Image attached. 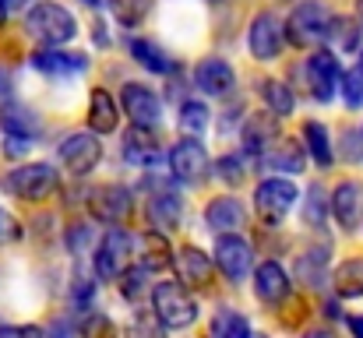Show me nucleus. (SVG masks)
<instances>
[{
  "instance_id": "nucleus-1",
  "label": "nucleus",
  "mask_w": 363,
  "mask_h": 338,
  "mask_svg": "<svg viewBox=\"0 0 363 338\" xmlns=\"http://www.w3.org/2000/svg\"><path fill=\"white\" fill-rule=\"evenodd\" d=\"M25 28H28V35L39 39L43 46H64V43H71V39L78 35L74 14H71L67 7L53 4V0L35 4V7L28 11V18H25Z\"/></svg>"
},
{
  "instance_id": "nucleus-2",
  "label": "nucleus",
  "mask_w": 363,
  "mask_h": 338,
  "mask_svg": "<svg viewBox=\"0 0 363 338\" xmlns=\"http://www.w3.org/2000/svg\"><path fill=\"white\" fill-rule=\"evenodd\" d=\"M152 314L162 321V328H187L198 321V303L180 282H159L152 289Z\"/></svg>"
},
{
  "instance_id": "nucleus-3",
  "label": "nucleus",
  "mask_w": 363,
  "mask_h": 338,
  "mask_svg": "<svg viewBox=\"0 0 363 338\" xmlns=\"http://www.w3.org/2000/svg\"><path fill=\"white\" fill-rule=\"evenodd\" d=\"M328 21H332V11L321 0H300L289 21L282 25V32L293 46H318L328 35Z\"/></svg>"
},
{
  "instance_id": "nucleus-4",
  "label": "nucleus",
  "mask_w": 363,
  "mask_h": 338,
  "mask_svg": "<svg viewBox=\"0 0 363 338\" xmlns=\"http://www.w3.org/2000/svg\"><path fill=\"white\" fill-rule=\"evenodd\" d=\"M60 176L50 162H28V166H18L4 176V191L21 198V201H43L57 191Z\"/></svg>"
},
{
  "instance_id": "nucleus-5",
  "label": "nucleus",
  "mask_w": 363,
  "mask_h": 338,
  "mask_svg": "<svg viewBox=\"0 0 363 338\" xmlns=\"http://www.w3.org/2000/svg\"><path fill=\"white\" fill-rule=\"evenodd\" d=\"M130 232H123L121 225H113L110 232H103V240L96 243V275L103 282L121 278L123 271L130 268Z\"/></svg>"
},
{
  "instance_id": "nucleus-6",
  "label": "nucleus",
  "mask_w": 363,
  "mask_h": 338,
  "mask_svg": "<svg viewBox=\"0 0 363 338\" xmlns=\"http://www.w3.org/2000/svg\"><path fill=\"white\" fill-rule=\"evenodd\" d=\"M296 198H300V194H296V187H293L289 180L268 176V180H261L257 191H254V208H257V215H261L264 222H282V219L293 212Z\"/></svg>"
},
{
  "instance_id": "nucleus-7",
  "label": "nucleus",
  "mask_w": 363,
  "mask_h": 338,
  "mask_svg": "<svg viewBox=\"0 0 363 338\" xmlns=\"http://www.w3.org/2000/svg\"><path fill=\"white\" fill-rule=\"evenodd\" d=\"M99 159H103V141L92 130H78V134H67L60 141V162L74 176H89L99 166Z\"/></svg>"
},
{
  "instance_id": "nucleus-8",
  "label": "nucleus",
  "mask_w": 363,
  "mask_h": 338,
  "mask_svg": "<svg viewBox=\"0 0 363 338\" xmlns=\"http://www.w3.org/2000/svg\"><path fill=\"white\" fill-rule=\"evenodd\" d=\"M121 103H123V113L130 116L134 127H141V130H155V127H162V99H159L148 85L127 81V85L121 89Z\"/></svg>"
},
{
  "instance_id": "nucleus-9",
  "label": "nucleus",
  "mask_w": 363,
  "mask_h": 338,
  "mask_svg": "<svg viewBox=\"0 0 363 338\" xmlns=\"http://www.w3.org/2000/svg\"><path fill=\"white\" fill-rule=\"evenodd\" d=\"M216 264H219V271L233 282V286H240L243 278L250 275V268H254V247L243 240V236H233V232H223L219 240H216Z\"/></svg>"
},
{
  "instance_id": "nucleus-10",
  "label": "nucleus",
  "mask_w": 363,
  "mask_h": 338,
  "mask_svg": "<svg viewBox=\"0 0 363 338\" xmlns=\"http://www.w3.org/2000/svg\"><path fill=\"white\" fill-rule=\"evenodd\" d=\"M247 46H250L254 60H275L282 53V46H286L282 21L272 11H257L254 21H250V32H247Z\"/></svg>"
},
{
  "instance_id": "nucleus-11",
  "label": "nucleus",
  "mask_w": 363,
  "mask_h": 338,
  "mask_svg": "<svg viewBox=\"0 0 363 338\" xmlns=\"http://www.w3.org/2000/svg\"><path fill=\"white\" fill-rule=\"evenodd\" d=\"M169 169L180 184H201L208 173H212V162H208V152L198 137H184L180 145H173L169 152Z\"/></svg>"
},
{
  "instance_id": "nucleus-12",
  "label": "nucleus",
  "mask_w": 363,
  "mask_h": 338,
  "mask_svg": "<svg viewBox=\"0 0 363 338\" xmlns=\"http://www.w3.org/2000/svg\"><path fill=\"white\" fill-rule=\"evenodd\" d=\"M339 78H342V67H339V57L332 50H318L314 57H307V85H311V96L318 103L335 99Z\"/></svg>"
},
{
  "instance_id": "nucleus-13",
  "label": "nucleus",
  "mask_w": 363,
  "mask_h": 338,
  "mask_svg": "<svg viewBox=\"0 0 363 338\" xmlns=\"http://www.w3.org/2000/svg\"><path fill=\"white\" fill-rule=\"evenodd\" d=\"M134 208V198L130 191L121 187V184H106V187H96L89 194V212L99 219V222H110V225H121Z\"/></svg>"
},
{
  "instance_id": "nucleus-14",
  "label": "nucleus",
  "mask_w": 363,
  "mask_h": 338,
  "mask_svg": "<svg viewBox=\"0 0 363 338\" xmlns=\"http://www.w3.org/2000/svg\"><path fill=\"white\" fill-rule=\"evenodd\" d=\"M332 215L346 232L363 225V184L360 180H342L332 191Z\"/></svg>"
},
{
  "instance_id": "nucleus-15",
  "label": "nucleus",
  "mask_w": 363,
  "mask_h": 338,
  "mask_svg": "<svg viewBox=\"0 0 363 338\" xmlns=\"http://www.w3.org/2000/svg\"><path fill=\"white\" fill-rule=\"evenodd\" d=\"M194 85H198L205 96L223 99V96H230V92L237 89V74H233V67H230L223 57H205V60L194 67Z\"/></svg>"
},
{
  "instance_id": "nucleus-16",
  "label": "nucleus",
  "mask_w": 363,
  "mask_h": 338,
  "mask_svg": "<svg viewBox=\"0 0 363 338\" xmlns=\"http://www.w3.org/2000/svg\"><path fill=\"white\" fill-rule=\"evenodd\" d=\"M254 296L268 307H279L289 296V275L279 261H261L254 268Z\"/></svg>"
},
{
  "instance_id": "nucleus-17",
  "label": "nucleus",
  "mask_w": 363,
  "mask_h": 338,
  "mask_svg": "<svg viewBox=\"0 0 363 338\" xmlns=\"http://www.w3.org/2000/svg\"><path fill=\"white\" fill-rule=\"evenodd\" d=\"M257 162H261V169H282V173H303V162H307V155H303V145L296 141V137H275L261 155H257Z\"/></svg>"
},
{
  "instance_id": "nucleus-18",
  "label": "nucleus",
  "mask_w": 363,
  "mask_h": 338,
  "mask_svg": "<svg viewBox=\"0 0 363 338\" xmlns=\"http://www.w3.org/2000/svg\"><path fill=\"white\" fill-rule=\"evenodd\" d=\"M173 264L180 271V286H194V289H205L212 282V271H216L212 257L198 247H184L180 254H173Z\"/></svg>"
},
{
  "instance_id": "nucleus-19",
  "label": "nucleus",
  "mask_w": 363,
  "mask_h": 338,
  "mask_svg": "<svg viewBox=\"0 0 363 338\" xmlns=\"http://www.w3.org/2000/svg\"><path fill=\"white\" fill-rule=\"evenodd\" d=\"M240 137H243V152L257 159V155L279 137V116H272V113H250V116L243 120Z\"/></svg>"
},
{
  "instance_id": "nucleus-20",
  "label": "nucleus",
  "mask_w": 363,
  "mask_h": 338,
  "mask_svg": "<svg viewBox=\"0 0 363 338\" xmlns=\"http://www.w3.org/2000/svg\"><path fill=\"white\" fill-rule=\"evenodd\" d=\"M184 219V201L173 187H155L152 198H148V222L155 225L159 232L166 229H177Z\"/></svg>"
},
{
  "instance_id": "nucleus-21",
  "label": "nucleus",
  "mask_w": 363,
  "mask_h": 338,
  "mask_svg": "<svg viewBox=\"0 0 363 338\" xmlns=\"http://www.w3.org/2000/svg\"><path fill=\"white\" fill-rule=\"evenodd\" d=\"M32 67L43 71L46 78H71V74H82L89 67V60L82 53H64V50H39L32 53Z\"/></svg>"
},
{
  "instance_id": "nucleus-22",
  "label": "nucleus",
  "mask_w": 363,
  "mask_h": 338,
  "mask_svg": "<svg viewBox=\"0 0 363 338\" xmlns=\"http://www.w3.org/2000/svg\"><path fill=\"white\" fill-rule=\"evenodd\" d=\"M138 261H141V271H166V268H173V247H169L166 232L148 229L138 240Z\"/></svg>"
},
{
  "instance_id": "nucleus-23",
  "label": "nucleus",
  "mask_w": 363,
  "mask_h": 338,
  "mask_svg": "<svg viewBox=\"0 0 363 338\" xmlns=\"http://www.w3.org/2000/svg\"><path fill=\"white\" fill-rule=\"evenodd\" d=\"M243 222H247V208H243L237 198H230V194L208 201V208H205V225H208L212 232H233V229H240Z\"/></svg>"
},
{
  "instance_id": "nucleus-24",
  "label": "nucleus",
  "mask_w": 363,
  "mask_h": 338,
  "mask_svg": "<svg viewBox=\"0 0 363 338\" xmlns=\"http://www.w3.org/2000/svg\"><path fill=\"white\" fill-rule=\"evenodd\" d=\"M123 159H127L130 166L152 169V166L162 162V148L152 141V130L134 127V130H127V137H123Z\"/></svg>"
},
{
  "instance_id": "nucleus-25",
  "label": "nucleus",
  "mask_w": 363,
  "mask_h": 338,
  "mask_svg": "<svg viewBox=\"0 0 363 338\" xmlns=\"http://www.w3.org/2000/svg\"><path fill=\"white\" fill-rule=\"evenodd\" d=\"M0 127H4V134H14V137H35L39 134V116L28 110V106H21V103H0Z\"/></svg>"
},
{
  "instance_id": "nucleus-26",
  "label": "nucleus",
  "mask_w": 363,
  "mask_h": 338,
  "mask_svg": "<svg viewBox=\"0 0 363 338\" xmlns=\"http://www.w3.org/2000/svg\"><path fill=\"white\" fill-rule=\"evenodd\" d=\"M117 103H113V96L106 92V89H92V96H89V127H92V134H110V130H117Z\"/></svg>"
},
{
  "instance_id": "nucleus-27",
  "label": "nucleus",
  "mask_w": 363,
  "mask_h": 338,
  "mask_svg": "<svg viewBox=\"0 0 363 338\" xmlns=\"http://www.w3.org/2000/svg\"><path fill=\"white\" fill-rule=\"evenodd\" d=\"M130 57L152 74H173L177 71V60H169L166 50L155 46L152 39H130Z\"/></svg>"
},
{
  "instance_id": "nucleus-28",
  "label": "nucleus",
  "mask_w": 363,
  "mask_h": 338,
  "mask_svg": "<svg viewBox=\"0 0 363 338\" xmlns=\"http://www.w3.org/2000/svg\"><path fill=\"white\" fill-rule=\"evenodd\" d=\"M332 286L342 300H360L363 296V257H350L335 268L332 275Z\"/></svg>"
},
{
  "instance_id": "nucleus-29",
  "label": "nucleus",
  "mask_w": 363,
  "mask_h": 338,
  "mask_svg": "<svg viewBox=\"0 0 363 338\" xmlns=\"http://www.w3.org/2000/svg\"><path fill=\"white\" fill-rule=\"evenodd\" d=\"M303 141H307V152H311V159L318 162V166H332V159H335V152H332V137H328V127L325 123H318V120H307L303 123Z\"/></svg>"
},
{
  "instance_id": "nucleus-30",
  "label": "nucleus",
  "mask_w": 363,
  "mask_h": 338,
  "mask_svg": "<svg viewBox=\"0 0 363 338\" xmlns=\"http://www.w3.org/2000/svg\"><path fill=\"white\" fill-rule=\"evenodd\" d=\"M325 264H328V250L325 247H314L307 254H300L296 261V278L303 286H321L325 282Z\"/></svg>"
},
{
  "instance_id": "nucleus-31",
  "label": "nucleus",
  "mask_w": 363,
  "mask_h": 338,
  "mask_svg": "<svg viewBox=\"0 0 363 338\" xmlns=\"http://www.w3.org/2000/svg\"><path fill=\"white\" fill-rule=\"evenodd\" d=\"M212 338H250V325L240 310H230L223 307L216 317H212Z\"/></svg>"
},
{
  "instance_id": "nucleus-32",
  "label": "nucleus",
  "mask_w": 363,
  "mask_h": 338,
  "mask_svg": "<svg viewBox=\"0 0 363 338\" xmlns=\"http://www.w3.org/2000/svg\"><path fill=\"white\" fill-rule=\"evenodd\" d=\"M261 99H264V106H268L272 116H289V113H293V92H289L282 81L264 78V81H261Z\"/></svg>"
},
{
  "instance_id": "nucleus-33",
  "label": "nucleus",
  "mask_w": 363,
  "mask_h": 338,
  "mask_svg": "<svg viewBox=\"0 0 363 338\" xmlns=\"http://www.w3.org/2000/svg\"><path fill=\"white\" fill-rule=\"evenodd\" d=\"M152 7H155V0H110V11H113V18L121 21L123 28L141 25L152 14Z\"/></svg>"
},
{
  "instance_id": "nucleus-34",
  "label": "nucleus",
  "mask_w": 363,
  "mask_h": 338,
  "mask_svg": "<svg viewBox=\"0 0 363 338\" xmlns=\"http://www.w3.org/2000/svg\"><path fill=\"white\" fill-rule=\"evenodd\" d=\"M208 123H212V116H208V106H205V103L187 99V103L180 106V130H184V134L198 137V134L208 130Z\"/></svg>"
},
{
  "instance_id": "nucleus-35",
  "label": "nucleus",
  "mask_w": 363,
  "mask_h": 338,
  "mask_svg": "<svg viewBox=\"0 0 363 338\" xmlns=\"http://www.w3.org/2000/svg\"><path fill=\"white\" fill-rule=\"evenodd\" d=\"M325 39H335L342 50H357V46H360V25H357V18H335V14H332Z\"/></svg>"
},
{
  "instance_id": "nucleus-36",
  "label": "nucleus",
  "mask_w": 363,
  "mask_h": 338,
  "mask_svg": "<svg viewBox=\"0 0 363 338\" xmlns=\"http://www.w3.org/2000/svg\"><path fill=\"white\" fill-rule=\"evenodd\" d=\"M123 338H166V332H162V321H159L152 310H141V314L123 328Z\"/></svg>"
},
{
  "instance_id": "nucleus-37",
  "label": "nucleus",
  "mask_w": 363,
  "mask_h": 338,
  "mask_svg": "<svg viewBox=\"0 0 363 338\" xmlns=\"http://www.w3.org/2000/svg\"><path fill=\"white\" fill-rule=\"evenodd\" d=\"M325 205H328V198H325L321 184H314L311 194H307V205H303V219L314 225V229H321V222H325Z\"/></svg>"
},
{
  "instance_id": "nucleus-38",
  "label": "nucleus",
  "mask_w": 363,
  "mask_h": 338,
  "mask_svg": "<svg viewBox=\"0 0 363 338\" xmlns=\"http://www.w3.org/2000/svg\"><path fill=\"white\" fill-rule=\"evenodd\" d=\"M219 180H226V184H243V155H223V159H216V169H212Z\"/></svg>"
},
{
  "instance_id": "nucleus-39",
  "label": "nucleus",
  "mask_w": 363,
  "mask_h": 338,
  "mask_svg": "<svg viewBox=\"0 0 363 338\" xmlns=\"http://www.w3.org/2000/svg\"><path fill=\"white\" fill-rule=\"evenodd\" d=\"M82 338H117V328L106 314H89L82 321Z\"/></svg>"
},
{
  "instance_id": "nucleus-40",
  "label": "nucleus",
  "mask_w": 363,
  "mask_h": 338,
  "mask_svg": "<svg viewBox=\"0 0 363 338\" xmlns=\"http://www.w3.org/2000/svg\"><path fill=\"white\" fill-rule=\"evenodd\" d=\"M339 89H342V96H346V106H350V110L363 106V81L357 78V71L342 74V78H339Z\"/></svg>"
},
{
  "instance_id": "nucleus-41",
  "label": "nucleus",
  "mask_w": 363,
  "mask_h": 338,
  "mask_svg": "<svg viewBox=\"0 0 363 338\" xmlns=\"http://www.w3.org/2000/svg\"><path fill=\"white\" fill-rule=\"evenodd\" d=\"M121 293L127 300H138L145 293V271H123L121 275Z\"/></svg>"
},
{
  "instance_id": "nucleus-42",
  "label": "nucleus",
  "mask_w": 363,
  "mask_h": 338,
  "mask_svg": "<svg viewBox=\"0 0 363 338\" xmlns=\"http://www.w3.org/2000/svg\"><path fill=\"white\" fill-rule=\"evenodd\" d=\"M342 155H346V162H363V134H357V130H346Z\"/></svg>"
},
{
  "instance_id": "nucleus-43",
  "label": "nucleus",
  "mask_w": 363,
  "mask_h": 338,
  "mask_svg": "<svg viewBox=\"0 0 363 338\" xmlns=\"http://www.w3.org/2000/svg\"><path fill=\"white\" fill-rule=\"evenodd\" d=\"M18 236H21L18 219H14L11 212H4V208H0V247H4V243H14Z\"/></svg>"
},
{
  "instance_id": "nucleus-44",
  "label": "nucleus",
  "mask_w": 363,
  "mask_h": 338,
  "mask_svg": "<svg viewBox=\"0 0 363 338\" xmlns=\"http://www.w3.org/2000/svg\"><path fill=\"white\" fill-rule=\"evenodd\" d=\"M0 338H46V332L35 325H7L0 328Z\"/></svg>"
},
{
  "instance_id": "nucleus-45",
  "label": "nucleus",
  "mask_w": 363,
  "mask_h": 338,
  "mask_svg": "<svg viewBox=\"0 0 363 338\" xmlns=\"http://www.w3.org/2000/svg\"><path fill=\"white\" fill-rule=\"evenodd\" d=\"M28 148H32V141H28V137H14V134H7V137H4V155H7V159H21Z\"/></svg>"
},
{
  "instance_id": "nucleus-46",
  "label": "nucleus",
  "mask_w": 363,
  "mask_h": 338,
  "mask_svg": "<svg viewBox=\"0 0 363 338\" xmlns=\"http://www.w3.org/2000/svg\"><path fill=\"white\" fill-rule=\"evenodd\" d=\"M11 99V74L0 67V103H7Z\"/></svg>"
},
{
  "instance_id": "nucleus-47",
  "label": "nucleus",
  "mask_w": 363,
  "mask_h": 338,
  "mask_svg": "<svg viewBox=\"0 0 363 338\" xmlns=\"http://www.w3.org/2000/svg\"><path fill=\"white\" fill-rule=\"evenodd\" d=\"M350 332L357 338H363V317H350Z\"/></svg>"
},
{
  "instance_id": "nucleus-48",
  "label": "nucleus",
  "mask_w": 363,
  "mask_h": 338,
  "mask_svg": "<svg viewBox=\"0 0 363 338\" xmlns=\"http://www.w3.org/2000/svg\"><path fill=\"white\" fill-rule=\"evenodd\" d=\"M307 338H335L332 332H307Z\"/></svg>"
},
{
  "instance_id": "nucleus-49",
  "label": "nucleus",
  "mask_w": 363,
  "mask_h": 338,
  "mask_svg": "<svg viewBox=\"0 0 363 338\" xmlns=\"http://www.w3.org/2000/svg\"><path fill=\"white\" fill-rule=\"evenodd\" d=\"M353 71H357V78L363 81V53H360V60H357V67H353Z\"/></svg>"
},
{
  "instance_id": "nucleus-50",
  "label": "nucleus",
  "mask_w": 363,
  "mask_h": 338,
  "mask_svg": "<svg viewBox=\"0 0 363 338\" xmlns=\"http://www.w3.org/2000/svg\"><path fill=\"white\" fill-rule=\"evenodd\" d=\"M85 4H89V7H103L106 0H85Z\"/></svg>"
},
{
  "instance_id": "nucleus-51",
  "label": "nucleus",
  "mask_w": 363,
  "mask_h": 338,
  "mask_svg": "<svg viewBox=\"0 0 363 338\" xmlns=\"http://www.w3.org/2000/svg\"><path fill=\"white\" fill-rule=\"evenodd\" d=\"M4 18H7V7H4V0H0V25H4Z\"/></svg>"
},
{
  "instance_id": "nucleus-52",
  "label": "nucleus",
  "mask_w": 363,
  "mask_h": 338,
  "mask_svg": "<svg viewBox=\"0 0 363 338\" xmlns=\"http://www.w3.org/2000/svg\"><path fill=\"white\" fill-rule=\"evenodd\" d=\"M360 25H363V0H360Z\"/></svg>"
},
{
  "instance_id": "nucleus-53",
  "label": "nucleus",
  "mask_w": 363,
  "mask_h": 338,
  "mask_svg": "<svg viewBox=\"0 0 363 338\" xmlns=\"http://www.w3.org/2000/svg\"><path fill=\"white\" fill-rule=\"evenodd\" d=\"M250 338H264V335H250Z\"/></svg>"
}]
</instances>
